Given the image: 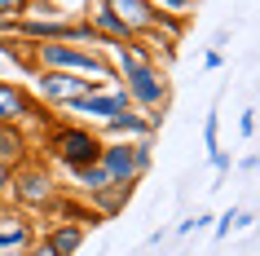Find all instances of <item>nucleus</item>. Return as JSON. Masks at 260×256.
<instances>
[{
    "instance_id": "obj_1",
    "label": "nucleus",
    "mask_w": 260,
    "mask_h": 256,
    "mask_svg": "<svg viewBox=\"0 0 260 256\" xmlns=\"http://www.w3.org/2000/svg\"><path fill=\"white\" fill-rule=\"evenodd\" d=\"M53 150H57V159L71 163V168H88V163H97V155H102V146H97L88 133H80V128L57 133L53 137Z\"/></svg>"
},
{
    "instance_id": "obj_2",
    "label": "nucleus",
    "mask_w": 260,
    "mask_h": 256,
    "mask_svg": "<svg viewBox=\"0 0 260 256\" xmlns=\"http://www.w3.org/2000/svg\"><path fill=\"white\" fill-rule=\"evenodd\" d=\"M146 159H150L146 150L115 146V150H106V163H102V168L110 173V181H115V186H128V181H133V173H137V168H146Z\"/></svg>"
},
{
    "instance_id": "obj_3",
    "label": "nucleus",
    "mask_w": 260,
    "mask_h": 256,
    "mask_svg": "<svg viewBox=\"0 0 260 256\" xmlns=\"http://www.w3.org/2000/svg\"><path fill=\"white\" fill-rule=\"evenodd\" d=\"M44 62L49 67H75V71H97L102 75V62L88 53H75V49H62V44H44Z\"/></svg>"
},
{
    "instance_id": "obj_4",
    "label": "nucleus",
    "mask_w": 260,
    "mask_h": 256,
    "mask_svg": "<svg viewBox=\"0 0 260 256\" xmlns=\"http://www.w3.org/2000/svg\"><path fill=\"white\" fill-rule=\"evenodd\" d=\"M110 14L119 18L128 31H133V27L141 31V27H150V22H154V14L146 9V0H110Z\"/></svg>"
},
{
    "instance_id": "obj_5",
    "label": "nucleus",
    "mask_w": 260,
    "mask_h": 256,
    "mask_svg": "<svg viewBox=\"0 0 260 256\" xmlns=\"http://www.w3.org/2000/svg\"><path fill=\"white\" fill-rule=\"evenodd\" d=\"M40 89L57 102V97H75L80 89H93V80H71V75H40Z\"/></svg>"
},
{
    "instance_id": "obj_6",
    "label": "nucleus",
    "mask_w": 260,
    "mask_h": 256,
    "mask_svg": "<svg viewBox=\"0 0 260 256\" xmlns=\"http://www.w3.org/2000/svg\"><path fill=\"white\" fill-rule=\"evenodd\" d=\"M128 80H133V93H137L141 102H150V106L164 97V84H159L154 71H146V67H141V71H128Z\"/></svg>"
},
{
    "instance_id": "obj_7",
    "label": "nucleus",
    "mask_w": 260,
    "mask_h": 256,
    "mask_svg": "<svg viewBox=\"0 0 260 256\" xmlns=\"http://www.w3.org/2000/svg\"><path fill=\"white\" fill-rule=\"evenodd\" d=\"M22 110H27V102H22V93H18V89H9V84H0V124L18 120Z\"/></svg>"
},
{
    "instance_id": "obj_8",
    "label": "nucleus",
    "mask_w": 260,
    "mask_h": 256,
    "mask_svg": "<svg viewBox=\"0 0 260 256\" xmlns=\"http://www.w3.org/2000/svg\"><path fill=\"white\" fill-rule=\"evenodd\" d=\"M71 106L88 110V115H115L123 102H119V97H71Z\"/></svg>"
},
{
    "instance_id": "obj_9",
    "label": "nucleus",
    "mask_w": 260,
    "mask_h": 256,
    "mask_svg": "<svg viewBox=\"0 0 260 256\" xmlns=\"http://www.w3.org/2000/svg\"><path fill=\"white\" fill-rule=\"evenodd\" d=\"M49 247H53L57 256H71L75 247H80V230H57L53 239H49Z\"/></svg>"
},
{
    "instance_id": "obj_10",
    "label": "nucleus",
    "mask_w": 260,
    "mask_h": 256,
    "mask_svg": "<svg viewBox=\"0 0 260 256\" xmlns=\"http://www.w3.org/2000/svg\"><path fill=\"white\" fill-rule=\"evenodd\" d=\"M80 181L88 190H102V186H115V181H110V173L106 168H102V163H88V168H80Z\"/></svg>"
},
{
    "instance_id": "obj_11",
    "label": "nucleus",
    "mask_w": 260,
    "mask_h": 256,
    "mask_svg": "<svg viewBox=\"0 0 260 256\" xmlns=\"http://www.w3.org/2000/svg\"><path fill=\"white\" fill-rule=\"evenodd\" d=\"M22 155V137L14 128H0V159H18Z\"/></svg>"
},
{
    "instance_id": "obj_12",
    "label": "nucleus",
    "mask_w": 260,
    "mask_h": 256,
    "mask_svg": "<svg viewBox=\"0 0 260 256\" xmlns=\"http://www.w3.org/2000/svg\"><path fill=\"white\" fill-rule=\"evenodd\" d=\"M110 128H115V133H146V124L128 120V115H110Z\"/></svg>"
},
{
    "instance_id": "obj_13",
    "label": "nucleus",
    "mask_w": 260,
    "mask_h": 256,
    "mask_svg": "<svg viewBox=\"0 0 260 256\" xmlns=\"http://www.w3.org/2000/svg\"><path fill=\"white\" fill-rule=\"evenodd\" d=\"M22 194H27V199H49V186H44V177H27V181H22Z\"/></svg>"
},
{
    "instance_id": "obj_14",
    "label": "nucleus",
    "mask_w": 260,
    "mask_h": 256,
    "mask_svg": "<svg viewBox=\"0 0 260 256\" xmlns=\"http://www.w3.org/2000/svg\"><path fill=\"white\" fill-rule=\"evenodd\" d=\"M97 22H102V27H106L110 36H119V40H123V36H128V27H123V22H119V18H115V14H110V9H102V14H97Z\"/></svg>"
},
{
    "instance_id": "obj_15",
    "label": "nucleus",
    "mask_w": 260,
    "mask_h": 256,
    "mask_svg": "<svg viewBox=\"0 0 260 256\" xmlns=\"http://www.w3.org/2000/svg\"><path fill=\"white\" fill-rule=\"evenodd\" d=\"M18 243H27V230L18 225V230H5V234H0V252H5V247H18Z\"/></svg>"
},
{
    "instance_id": "obj_16",
    "label": "nucleus",
    "mask_w": 260,
    "mask_h": 256,
    "mask_svg": "<svg viewBox=\"0 0 260 256\" xmlns=\"http://www.w3.org/2000/svg\"><path fill=\"white\" fill-rule=\"evenodd\" d=\"M22 5H27V0H0V14H18Z\"/></svg>"
},
{
    "instance_id": "obj_17",
    "label": "nucleus",
    "mask_w": 260,
    "mask_h": 256,
    "mask_svg": "<svg viewBox=\"0 0 260 256\" xmlns=\"http://www.w3.org/2000/svg\"><path fill=\"white\" fill-rule=\"evenodd\" d=\"M159 5H168V9H185L190 0H159Z\"/></svg>"
},
{
    "instance_id": "obj_18",
    "label": "nucleus",
    "mask_w": 260,
    "mask_h": 256,
    "mask_svg": "<svg viewBox=\"0 0 260 256\" xmlns=\"http://www.w3.org/2000/svg\"><path fill=\"white\" fill-rule=\"evenodd\" d=\"M31 256H57V252H53V247H40V252H31Z\"/></svg>"
},
{
    "instance_id": "obj_19",
    "label": "nucleus",
    "mask_w": 260,
    "mask_h": 256,
    "mask_svg": "<svg viewBox=\"0 0 260 256\" xmlns=\"http://www.w3.org/2000/svg\"><path fill=\"white\" fill-rule=\"evenodd\" d=\"M0 186H5V168H0Z\"/></svg>"
}]
</instances>
